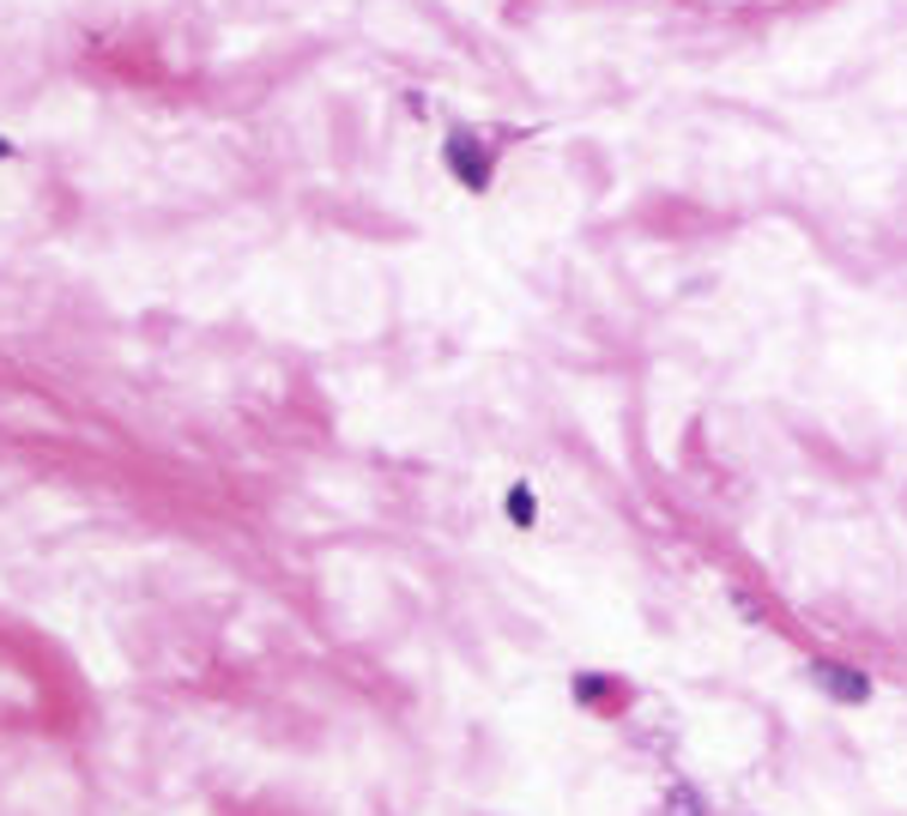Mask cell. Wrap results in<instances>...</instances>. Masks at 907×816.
Listing matches in <instances>:
<instances>
[{
	"instance_id": "obj_5",
	"label": "cell",
	"mask_w": 907,
	"mask_h": 816,
	"mask_svg": "<svg viewBox=\"0 0 907 816\" xmlns=\"http://www.w3.org/2000/svg\"><path fill=\"white\" fill-rule=\"evenodd\" d=\"M672 799H678V804H672V816H702V811H695V792H690V787H678Z\"/></svg>"
},
{
	"instance_id": "obj_4",
	"label": "cell",
	"mask_w": 907,
	"mask_h": 816,
	"mask_svg": "<svg viewBox=\"0 0 907 816\" xmlns=\"http://www.w3.org/2000/svg\"><path fill=\"white\" fill-rule=\"evenodd\" d=\"M502 514H509V526H539V496H533V484H509V496H502Z\"/></svg>"
},
{
	"instance_id": "obj_1",
	"label": "cell",
	"mask_w": 907,
	"mask_h": 816,
	"mask_svg": "<svg viewBox=\"0 0 907 816\" xmlns=\"http://www.w3.org/2000/svg\"><path fill=\"white\" fill-rule=\"evenodd\" d=\"M502 145H509V140H497V133H484V127L454 122L448 133H442V169H448L454 182L467 188V194H490V188H497Z\"/></svg>"
},
{
	"instance_id": "obj_7",
	"label": "cell",
	"mask_w": 907,
	"mask_h": 816,
	"mask_svg": "<svg viewBox=\"0 0 907 816\" xmlns=\"http://www.w3.org/2000/svg\"><path fill=\"white\" fill-rule=\"evenodd\" d=\"M13 157H18V145L7 140V133H0V164H13Z\"/></svg>"
},
{
	"instance_id": "obj_2",
	"label": "cell",
	"mask_w": 907,
	"mask_h": 816,
	"mask_svg": "<svg viewBox=\"0 0 907 816\" xmlns=\"http://www.w3.org/2000/svg\"><path fill=\"white\" fill-rule=\"evenodd\" d=\"M810 684H817L829 702H841V707H859V702H871V677L859 672V665H841V660H817L810 665Z\"/></svg>"
},
{
	"instance_id": "obj_3",
	"label": "cell",
	"mask_w": 907,
	"mask_h": 816,
	"mask_svg": "<svg viewBox=\"0 0 907 816\" xmlns=\"http://www.w3.org/2000/svg\"><path fill=\"white\" fill-rule=\"evenodd\" d=\"M624 696H629V690L617 684V677H599V672H582V677H575V702L593 707V714H611Z\"/></svg>"
},
{
	"instance_id": "obj_6",
	"label": "cell",
	"mask_w": 907,
	"mask_h": 816,
	"mask_svg": "<svg viewBox=\"0 0 907 816\" xmlns=\"http://www.w3.org/2000/svg\"><path fill=\"white\" fill-rule=\"evenodd\" d=\"M406 115H418V122H430V98H418V91H406Z\"/></svg>"
}]
</instances>
